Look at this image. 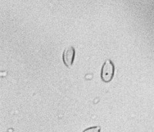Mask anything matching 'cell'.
<instances>
[{
    "instance_id": "obj_1",
    "label": "cell",
    "mask_w": 154,
    "mask_h": 132,
    "mask_svg": "<svg viewBox=\"0 0 154 132\" xmlns=\"http://www.w3.org/2000/svg\"><path fill=\"white\" fill-rule=\"evenodd\" d=\"M114 75V65L110 60H106L102 68L101 78L103 81L109 83L112 80Z\"/></svg>"
},
{
    "instance_id": "obj_2",
    "label": "cell",
    "mask_w": 154,
    "mask_h": 132,
    "mask_svg": "<svg viewBox=\"0 0 154 132\" xmlns=\"http://www.w3.org/2000/svg\"><path fill=\"white\" fill-rule=\"evenodd\" d=\"M75 57V49L72 46H68L65 49L63 54V60L67 67H71L73 64Z\"/></svg>"
},
{
    "instance_id": "obj_3",
    "label": "cell",
    "mask_w": 154,
    "mask_h": 132,
    "mask_svg": "<svg viewBox=\"0 0 154 132\" xmlns=\"http://www.w3.org/2000/svg\"><path fill=\"white\" fill-rule=\"evenodd\" d=\"M100 130H101V127L100 126H96V127H89L82 132H100Z\"/></svg>"
}]
</instances>
